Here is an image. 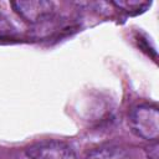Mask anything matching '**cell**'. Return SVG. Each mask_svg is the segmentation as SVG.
Here are the masks:
<instances>
[{"mask_svg":"<svg viewBox=\"0 0 159 159\" xmlns=\"http://www.w3.org/2000/svg\"><path fill=\"white\" fill-rule=\"evenodd\" d=\"M24 153L29 159H78L70 144L56 139L31 144Z\"/></svg>","mask_w":159,"mask_h":159,"instance_id":"obj_2","label":"cell"},{"mask_svg":"<svg viewBox=\"0 0 159 159\" xmlns=\"http://www.w3.org/2000/svg\"><path fill=\"white\" fill-rule=\"evenodd\" d=\"M159 145H158V142L154 140L149 144V147L145 148V154H147V158L148 159H158L159 158Z\"/></svg>","mask_w":159,"mask_h":159,"instance_id":"obj_6","label":"cell"},{"mask_svg":"<svg viewBox=\"0 0 159 159\" xmlns=\"http://www.w3.org/2000/svg\"><path fill=\"white\" fill-rule=\"evenodd\" d=\"M12 25L7 20V17L0 12V34H10L12 32Z\"/></svg>","mask_w":159,"mask_h":159,"instance_id":"obj_7","label":"cell"},{"mask_svg":"<svg viewBox=\"0 0 159 159\" xmlns=\"http://www.w3.org/2000/svg\"><path fill=\"white\" fill-rule=\"evenodd\" d=\"M24 154H25V153H24ZM25 158H26V159H29V158H27V157H26V155H25Z\"/></svg>","mask_w":159,"mask_h":159,"instance_id":"obj_8","label":"cell"},{"mask_svg":"<svg viewBox=\"0 0 159 159\" xmlns=\"http://www.w3.org/2000/svg\"><path fill=\"white\" fill-rule=\"evenodd\" d=\"M15 12L25 21L39 25L43 24L55 15V4L45 0H30V1H14L11 2Z\"/></svg>","mask_w":159,"mask_h":159,"instance_id":"obj_3","label":"cell"},{"mask_svg":"<svg viewBox=\"0 0 159 159\" xmlns=\"http://www.w3.org/2000/svg\"><path fill=\"white\" fill-rule=\"evenodd\" d=\"M129 125L133 133L148 142H154L159 137V112L152 103H140L132 108L129 113Z\"/></svg>","mask_w":159,"mask_h":159,"instance_id":"obj_1","label":"cell"},{"mask_svg":"<svg viewBox=\"0 0 159 159\" xmlns=\"http://www.w3.org/2000/svg\"><path fill=\"white\" fill-rule=\"evenodd\" d=\"M112 4L127 12H138L150 6V2L142 1V0H120V1H113Z\"/></svg>","mask_w":159,"mask_h":159,"instance_id":"obj_5","label":"cell"},{"mask_svg":"<svg viewBox=\"0 0 159 159\" xmlns=\"http://www.w3.org/2000/svg\"><path fill=\"white\" fill-rule=\"evenodd\" d=\"M83 159H133L130 154L118 145H102L89 150Z\"/></svg>","mask_w":159,"mask_h":159,"instance_id":"obj_4","label":"cell"}]
</instances>
